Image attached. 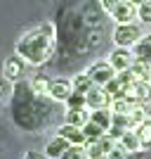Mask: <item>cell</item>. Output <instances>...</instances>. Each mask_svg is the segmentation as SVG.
I'll use <instances>...</instances> for the list:
<instances>
[{
  "mask_svg": "<svg viewBox=\"0 0 151 159\" xmlns=\"http://www.w3.org/2000/svg\"><path fill=\"white\" fill-rule=\"evenodd\" d=\"M54 100L47 95H38L31 88V81L21 79L12 83V98H10V116L12 124L24 133H38L52 124L54 116Z\"/></svg>",
  "mask_w": 151,
  "mask_h": 159,
  "instance_id": "6da1fadb",
  "label": "cell"
},
{
  "mask_svg": "<svg viewBox=\"0 0 151 159\" xmlns=\"http://www.w3.org/2000/svg\"><path fill=\"white\" fill-rule=\"evenodd\" d=\"M52 24H54V38H57L59 55L66 62L87 52L94 45V40L99 43V38H94L92 19H85L83 12H78V10H73L69 5L57 10Z\"/></svg>",
  "mask_w": 151,
  "mask_h": 159,
  "instance_id": "7a4b0ae2",
  "label": "cell"
},
{
  "mask_svg": "<svg viewBox=\"0 0 151 159\" xmlns=\"http://www.w3.org/2000/svg\"><path fill=\"white\" fill-rule=\"evenodd\" d=\"M54 48H57V38H54V24H43L38 29H31L17 40L14 45V52L24 57L28 64L40 66L47 64L50 57L54 55Z\"/></svg>",
  "mask_w": 151,
  "mask_h": 159,
  "instance_id": "3957f363",
  "label": "cell"
},
{
  "mask_svg": "<svg viewBox=\"0 0 151 159\" xmlns=\"http://www.w3.org/2000/svg\"><path fill=\"white\" fill-rule=\"evenodd\" d=\"M142 36H144V33H142L139 21L116 24V26H113V33H111V40H113V45H118V48H135V43H137Z\"/></svg>",
  "mask_w": 151,
  "mask_h": 159,
  "instance_id": "277c9868",
  "label": "cell"
},
{
  "mask_svg": "<svg viewBox=\"0 0 151 159\" xmlns=\"http://www.w3.org/2000/svg\"><path fill=\"white\" fill-rule=\"evenodd\" d=\"M85 74L92 79V83H94V86H102V88H104L111 79H116V69L109 64V60L92 62V64L85 69Z\"/></svg>",
  "mask_w": 151,
  "mask_h": 159,
  "instance_id": "5b68a950",
  "label": "cell"
},
{
  "mask_svg": "<svg viewBox=\"0 0 151 159\" xmlns=\"http://www.w3.org/2000/svg\"><path fill=\"white\" fill-rule=\"evenodd\" d=\"M132 62H135V52H132V48H113L111 52H109V64L118 71H125V69H130Z\"/></svg>",
  "mask_w": 151,
  "mask_h": 159,
  "instance_id": "8992f818",
  "label": "cell"
},
{
  "mask_svg": "<svg viewBox=\"0 0 151 159\" xmlns=\"http://www.w3.org/2000/svg\"><path fill=\"white\" fill-rule=\"evenodd\" d=\"M109 17L116 24H132L137 19V7L132 5L130 0H116V7H113V12Z\"/></svg>",
  "mask_w": 151,
  "mask_h": 159,
  "instance_id": "52a82bcc",
  "label": "cell"
},
{
  "mask_svg": "<svg viewBox=\"0 0 151 159\" xmlns=\"http://www.w3.org/2000/svg\"><path fill=\"white\" fill-rule=\"evenodd\" d=\"M26 64H28V62L24 60V57H19L17 52H14L12 57H7V62H5V79L12 81V83L21 81V79H24V74H26Z\"/></svg>",
  "mask_w": 151,
  "mask_h": 159,
  "instance_id": "ba28073f",
  "label": "cell"
},
{
  "mask_svg": "<svg viewBox=\"0 0 151 159\" xmlns=\"http://www.w3.org/2000/svg\"><path fill=\"white\" fill-rule=\"evenodd\" d=\"M73 93V86H71V81H66V79H54L50 81V86H47V98L54 100V102H59V105H64L66 98Z\"/></svg>",
  "mask_w": 151,
  "mask_h": 159,
  "instance_id": "9c48e42d",
  "label": "cell"
},
{
  "mask_svg": "<svg viewBox=\"0 0 151 159\" xmlns=\"http://www.w3.org/2000/svg\"><path fill=\"white\" fill-rule=\"evenodd\" d=\"M87 98V109H102V107H111V95L106 93L102 86H92L90 93L85 95Z\"/></svg>",
  "mask_w": 151,
  "mask_h": 159,
  "instance_id": "30bf717a",
  "label": "cell"
},
{
  "mask_svg": "<svg viewBox=\"0 0 151 159\" xmlns=\"http://www.w3.org/2000/svg\"><path fill=\"white\" fill-rule=\"evenodd\" d=\"M57 135L66 138L71 145H87V138H85V133H83V128L71 126V124H66V121L57 126Z\"/></svg>",
  "mask_w": 151,
  "mask_h": 159,
  "instance_id": "8fae6325",
  "label": "cell"
},
{
  "mask_svg": "<svg viewBox=\"0 0 151 159\" xmlns=\"http://www.w3.org/2000/svg\"><path fill=\"white\" fill-rule=\"evenodd\" d=\"M69 147H71V143H69L66 138H61V135H54V138H50V140L45 143V150H43V154H45L47 159H59L61 154L69 150Z\"/></svg>",
  "mask_w": 151,
  "mask_h": 159,
  "instance_id": "7c38bea8",
  "label": "cell"
},
{
  "mask_svg": "<svg viewBox=\"0 0 151 159\" xmlns=\"http://www.w3.org/2000/svg\"><path fill=\"white\" fill-rule=\"evenodd\" d=\"M132 52H135V60H142V62H146V64H151V33H144V36L135 43Z\"/></svg>",
  "mask_w": 151,
  "mask_h": 159,
  "instance_id": "4fadbf2b",
  "label": "cell"
},
{
  "mask_svg": "<svg viewBox=\"0 0 151 159\" xmlns=\"http://www.w3.org/2000/svg\"><path fill=\"white\" fill-rule=\"evenodd\" d=\"M128 98H132L135 102H139V105H144L146 100L151 98V83L149 81H135L130 88V93H128Z\"/></svg>",
  "mask_w": 151,
  "mask_h": 159,
  "instance_id": "5bb4252c",
  "label": "cell"
},
{
  "mask_svg": "<svg viewBox=\"0 0 151 159\" xmlns=\"http://www.w3.org/2000/svg\"><path fill=\"white\" fill-rule=\"evenodd\" d=\"M90 121L92 124H97V126H102L104 131H109L113 124V112L109 109V107H102V109H92L90 112Z\"/></svg>",
  "mask_w": 151,
  "mask_h": 159,
  "instance_id": "9a60e30c",
  "label": "cell"
},
{
  "mask_svg": "<svg viewBox=\"0 0 151 159\" xmlns=\"http://www.w3.org/2000/svg\"><path fill=\"white\" fill-rule=\"evenodd\" d=\"M64 121H66V124H71V126L83 128L87 121H90V109H66Z\"/></svg>",
  "mask_w": 151,
  "mask_h": 159,
  "instance_id": "2e32d148",
  "label": "cell"
},
{
  "mask_svg": "<svg viewBox=\"0 0 151 159\" xmlns=\"http://www.w3.org/2000/svg\"><path fill=\"white\" fill-rule=\"evenodd\" d=\"M118 145L123 147L125 152H137V150H142V140H139V135L130 128V131H125L123 135H120Z\"/></svg>",
  "mask_w": 151,
  "mask_h": 159,
  "instance_id": "e0dca14e",
  "label": "cell"
},
{
  "mask_svg": "<svg viewBox=\"0 0 151 159\" xmlns=\"http://www.w3.org/2000/svg\"><path fill=\"white\" fill-rule=\"evenodd\" d=\"M132 131L139 135V140H142V150H149L151 147V116H146L142 124H139L137 128H132Z\"/></svg>",
  "mask_w": 151,
  "mask_h": 159,
  "instance_id": "ac0fdd59",
  "label": "cell"
},
{
  "mask_svg": "<svg viewBox=\"0 0 151 159\" xmlns=\"http://www.w3.org/2000/svg\"><path fill=\"white\" fill-rule=\"evenodd\" d=\"M135 105H139V102H135L132 98H116V100H111V107H109V109H111L113 114H130Z\"/></svg>",
  "mask_w": 151,
  "mask_h": 159,
  "instance_id": "d6986e66",
  "label": "cell"
},
{
  "mask_svg": "<svg viewBox=\"0 0 151 159\" xmlns=\"http://www.w3.org/2000/svg\"><path fill=\"white\" fill-rule=\"evenodd\" d=\"M71 86H73V90H76V93L87 95V93H90V88L94 86V83H92V79L83 71V74H76V76L71 79Z\"/></svg>",
  "mask_w": 151,
  "mask_h": 159,
  "instance_id": "ffe728a7",
  "label": "cell"
},
{
  "mask_svg": "<svg viewBox=\"0 0 151 159\" xmlns=\"http://www.w3.org/2000/svg\"><path fill=\"white\" fill-rule=\"evenodd\" d=\"M83 133H85L87 138V145H92V143H97V140H102L106 135V131L102 126H97V124H92V121H87L85 126H83Z\"/></svg>",
  "mask_w": 151,
  "mask_h": 159,
  "instance_id": "44dd1931",
  "label": "cell"
},
{
  "mask_svg": "<svg viewBox=\"0 0 151 159\" xmlns=\"http://www.w3.org/2000/svg\"><path fill=\"white\" fill-rule=\"evenodd\" d=\"M130 71L135 74V79H137V81H149L151 79V64H146V62H142V60L132 62Z\"/></svg>",
  "mask_w": 151,
  "mask_h": 159,
  "instance_id": "7402d4cb",
  "label": "cell"
},
{
  "mask_svg": "<svg viewBox=\"0 0 151 159\" xmlns=\"http://www.w3.org/2000/svg\"><path fill=\"white\" fill-rule=\"evenodd\" d=\"M64 105H66V109H87V98L83 93H76V90H73V93L66 98Z\"/></svg>",
  "mask_w": 151,
  "mask_h": 159,
  "instance_id": "603a6c76",
  "label": "cell"
},
{
  "mask_svg": "<svg viewBox=\"0 0 151 159\" xmlns=\"http://www.w3.org/2000/svg\"><path fill=\"white\" fill-rule=\"evenodd\" d=\"M128 116H130V128H137L139 124H142V121L149 116V112H146L144 105H135V107H132V112L128 114Z\"/></svg>",
  "mask_w": 151,
  "mask_h": 159,
  "instance_id": "cb8c5ba5",
  "label": "cell"
},
{
  "mask_svg": "<svg viewBox=\"0 0 151 159\" xmlns=\"http://www.w3.org/2000/svg\"><path fill=\"white\" fill-rule=\"evenodd\" d=\"M59 159H87V152H85V145H71L61 154Z\"/></svg>",
  "mask_w": 151,
  "mask_h": 159,
  "instance_id": "d4e9b609",
  "label": "cell"
},
{
  "mask_svg": "<svg viewBox=\"0 0 151 159\" xmlns=\"http://www.w3.org/2000/svg\"><path fill=\"white\" fill-rule=\"evenodd\" d=\"M137 19L139 24H151V0H146L144 5L137 7Z\"/></svg>",
  "mask_w": 151,
  "mask_h": 159,
  "instance_id": "484cf974",
  "label": "cell"
},
{
  "mask_svg": "<svg viewBox=\"0 0 151 159\" xmlns=\"http://www.w3.org/2000/svg\"><path fill=\"white\" fill-rule=\"evenodd\" d=\"M47 86H50V81H47L45 76H36V79L31 81V88L38 95H47Z\"/></svg>",
  "mask_w": 151,
  "mask_h": 159,
  "instance_id": "4316f807",
  "label": "cell"
},
{
  "mask_svg": "<svg viewBox=\"0 0 151 159\" xmlns=\"http://www.w3.org/2000/svg\"><path fill=\"white\" fill-rule=\"evenodd\" d=\"M111 126H118L123 131H130V116L128 114H113V124Z\"/></svg>",
  "mask_w": 151,
  "mask_h": 159,
  "instance_id": "83f0119b",
  "label": "cell"
},
{
  "mask_svg": "<svg viewBox=\"0 0 151 159\" xmlns=\"http://www.w3.org/2000/svg\"><path fill=\"white\" fill-rule=\"evenodd\" d=\"M106 159H128V152H125L123 147H120L118 143H116V147H113L111 152L106 154Z\"/></svg>",
  "mask_w": 151,
  "mask_h": 159,
  "instance_id": "f1b7e54d",
  "label": "cell"
},
{
  "mask_svg": "<svg viewBox=\"0 0 151 159\" xmlns=\"http://www.w3.org/2000/svg\"><path fill=\"white\" fill-rule=\"evenodd\" d=\"M97 2H99V7H102L106 14H111L113 7H116V0H97Z\"/></svg>",
  "mask_w": 151,
  "mask_h": 159,
  "instance_id": "f546056e",
  "label": "cell"
},
{
  "mask_svg": "<svg viewBox=\"0 0 151 159\" xmlns=\"http://www.w3.org/2000/svg\"><path fill=\"white\" fill-rule=\"evenodd\" d=\"M24 159H47L43 152H38V150H28L26 154H24Z\"/></svg>",
  "mask_w": 151,
  "mask_h": 159,
  "instance_id": "4dcf8cb0",
  "label": "cell"
},
{
  "mask_svg": "<svg viewBox=\"0 0 151 159\" xmlns=\"http://www.w3.org/2000/svg\"><path fill=\"white\" fill-rule=\"evenodd\" d=\"M130 2H132V5H135V7H139V5H144L146 0H130Z\"/></svg>",
  "mask_w": 151,
  "mask_h": 159,
  "instance_id": "1f68e13d",
  "label": "cell"
},
{
  "mask_svg": "<svg viewBox=\"0 0 151 159\" xmlns=\"http://www.w3.org/2000/svg\"><path fill=\"white\" fill-rule=\"evenodd\" d=\"M90 159H106V157H90Z\"/></svg>",
  "mask_w": 151,
  "mask_h": 159,
  "instance_id": "d6a6232c",
  "label": "cell"
},
{
  "mask_svg": "<svg viewBox=\"0 0 151 159\" xmlns=\"http://www.w3.org/2000/svg\"><path fill=\"white\" fill-rule=\"evenodd\" d=\"M0 95H2V86H0Z\"/></svg>",
  "mask_w": 151,
  "mask_h": 159,
  "instance_id": "836d02e7",
  "label": "cell"
},
{
  "mask_svg": "<svg viewBox=\"0 0 151 159\" xmlns=\"http://www.w3.org/2000/svg\"><path fill=\"white\" fill-rule=\"evenodd\" d=\"M149 83H151V79H149Z\"/></svg>",
  "mask_w": 151,
  "mask_h": 159,
  "instance_id": "e575fe53",
  "label": "cell"
}]
</instances>
